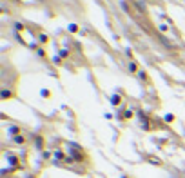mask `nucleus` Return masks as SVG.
<instances>
[{"instance_id": "nucleus-6", "label": "nucleus", "mask_w": 185, "mask_h": 178, "mask_svg": "<svg viewBox=\"0 0 185 178\" xmlns=\"http://www.w3.org/2000/svg\"><path fill=\"white\" fill-rule=\"evenodd\" d=\"M11 96V91H2V98L6 100V98H9Z\"/></svg>"}, {"instance_id": "nucleus-2", "label": "nucleus", "mask_w": 185, "mask_h": 178, "mask_svg": "<svg viewBox=\"0 0 185 178\" xmlns=\"http://www.w3.org/2000/svg\"><path fill=\"white\" fill-rule=\"evenodd\" d=\"M47 40H49V38H47V35H44V33H42V35H38V42H42V44H45V42H47Z\"/></svg>"}, {"instance_id": "nucleus-3", "label": "nucleus", "mask_w": 185, "mask_h": 178, "mask_svg": "<svg viewBox=\"0 0 185 178\" xmlns=\"http://www.w3.org/2000/svg\"><path fill=\"white\" fill-rule=\"evenodd\" d=\"M120 100H122V98H120L118 95H116V96H112V98H111V102H112L114 105H118V104H120Z\"/></svg>"}, {"instance_id": "nucleus-10", "label": "nucleus", "mask_w": 185, "mask_h": 178, "mask_svg": "<svg viewBox=\"0 0 185 178\" xmlns=\"http://www.w3.org/2000/svg\"><path fill=\"white\" fill-rule=\"evenodd\" d=\"M165 120H167V122H172V120H174V116H172V115H167V116H165Z\"/></svg>"}, {"instance_id": "nucleus-5", "label": "nucleus", "mask_w": 185, "mask_h": 178, "mask_svg": "<svg viewBox=\"0 0 185 178\" xmlns=\"http://www.w3.org/2000/svg\"><path fill=\"white\" fill-rule=\"evenodd\" d=\"M69 31H71V33L78 31V26H76V24H71V26H69Z\"/></svg>"}, {"instance_id": "nucleus-7", "label": "nucleus", "mask_w": 185, "mask_h": 178, "mask_svg": "<svg viewBox=\"0 0 185 178\" xmlns=\"http://www.w3.org/2000/svg\"><path fill=\"white\" fill-rule=\"evenodd\" d=\"M138 75H140V78H142V80H144V82H145V80H147V73H144V71H140V73H138Z\"/></svg>"}, {"instance_id": "nucleus-11", "label": "nucleus", "mask_w": 185, "mask_h": 178, "mask_svg": "<svg viewBox=\"0 0 185 178\" xmlns=\"http://www.w3.org/2000/svg\"><path fill=\"white\" fill-rule=\"evenodd\" d=\"M124 116H125V118H131V116H132V113H131V111H125V115H124Z\"/></svg>"}, {"instance_id": "nucleus-8", "label": "nucleus", "mask_w": 185, "mask_h": 178, "mask_svg": "<svg viewBox=\"0 0 185 178\" xmlns=\"http://www.w3.org/2000/svg\"><path fill=\"white\" fill-rule=\"evenodd\" d=\"M36 51H38V56H45V51H44V49H40V47H38Z\"/></svg>"}, {"instance_id": "nucleus-1", "label": "nucleus", "mask_w": 185, "mask_h": 178, "mask_svg": "<svg viewBox=\"0 0 185 178\" xmlns=\"http://www.w3.org/2000/svg\"><path fill=\"white\" fill-rule=\"evenodd\" d=\"M129 71H131V73H136V71H138V64H136V62H131V64H129Z\"/></svg>"}, {"instance_id": "nucleus-4", "label": "nucleus", "mask_w": 185, "mask_h": 178, "mask_svg": "<svg viewBox=\"0 0 185 178\" xmlns=\"http://www.w3.org/2000/svg\"><path fill=\"white\" fill-rule=\"evenodd\" d=\"M13 140H15L16 144H24V136H20V135H16V136H15Z\"/></svg>"}, {"instance_id": "nucleus-9", "label": "nucleus", "mask_w": 185, "mask_h": 178, "mask_svg": "<svg viewBox=\"0 0 185 178\" xmlns=\"http://www.w3.org/2000/svg\"><path fill=\"white\" fill-rule=\"evenodd\" d=\"M42 96H49V91H47V89H42Z\"/></svg>"}]
</instances>
